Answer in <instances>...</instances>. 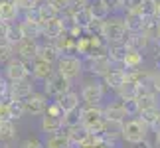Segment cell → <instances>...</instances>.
<instances>
[{"mask_svg":"<svg viewBox=\"0 0 160 148\" xmlns=\"http://www.w3.org/2000/svg\"><path fill=\"white\" fill-rule=\"evenodd\" d=\"M55 73H59L61 77L69 79V81H77V79L83 77L85 67H83V59L75 53H59V57L55 59L53 63Z\"/></svg>","mask_w":160,"mask_h":148,"instance_id":"cell-1","label":"cell"},{"mask_svg":"<svg viewBox=\"0 0 160 148\" xmlns=\"http://www.w3.org/2000/svg\"><path fill=\"white\" fill-rule=\"evenodd\" d=\"M79 97H81V105L85 107H101L107 97V89L99 77L89 75L79 89Z\"/></svg>","mask_w":160,"mask_h":148,"instance_id":"cell-2","label":"cell"},{"mask_svg":"<svg viewBox=\"0 0 160 148\" xmlns=\"http://www.w3.org/2000/svg\"><path fill=\"white\" fill-rule=\"evenodd\" d=\"M148 134H150V128L138 116H128L121 125V140L125 144H134V142H140V140H146Z\"/></svg>","mask_w":160,"mask_h":148,"instance_id":"cell-3","label":"cell"},{"mask_svg":"<svg viewBox=\"0 0 160 148\" xmlns=\"http://www.w3.org/2000/svg\"><path fill=\"white\" fill-rule=\"evenodd\" d=\"M79 116H81V126L89 134H103L105 126V115H103V105L101 107H79Z\"/></svg>","mask_w":160,"mask_h":148,"instance_id":"cell-4","label":"cell"},{"mask_svg":"<svg viewBox=\"0 0 160 148\" xmlns=\"http://www.w3.org/2000/svg\"><path fill=\"white\" fill-rule=\"evenodd\" d=\"M103 40L107 44L113 42H125L127 40V28H125V20L122 14H111L107 20H103Z\"/></svg>","mask_w":160,"mask_h":148,"instance_id":"cell-5","label":"cell"},{"mask_svg":"<svg viewBox=\"0 0 160 148\" xmlns=\"http://www.w3.org/2000/svg\"><path fill=\"white\" fill-rule=\"evenodd\" d=\"M71 87H73V83L69 81V79L61 77L59 73H55V71L46 79L44 83H42V91H44V95L50 99V101H55L59 95L71 91Z\"/></svg>","mask_w":160,"mask_h":148,"instance_id":"cell-6","label":"cell"},{"mask_svg":"<svg viewBox=\"0 0 160 148\" xmlns=\"http://www.w3.org/2000/svg\"><path fill=\"white\" fill-rule=\"evenodd\" d=\"M2 77L6 79L8 83H18V81H24V79L30 77V63L18 59V57H12L8 63L2 65Z\"/></svg>","mask_w":160,"mask_h":148,"instance_id":"cell-7","label":"cell"},{"mask_svg":"<svg viewBox=\"0 0 160 148\" xmlns=\"http://www.w3.org/2000/svg\"><path fill=\"white\" fill-rule=\"evenodd\" d=\"M50 99L44 95V91H34L30 97L24 99V111L30 116H42L48 111Z\"/></svg>","mask_w":160,"mask_h":148,"instance_id":"cell-8","label":"cell"},{"mask_svg":"<svg viewBox=\"0 0 160 148\" xmlns=\"http://www.w3.org/2000/svg\"><path fill=\"white\" fill-rule=\"evenodd\" d=\"M81 59H83L85 71H87L89 75H93V77H99V79L113 67V63H111V59L107 55H99V57H81Z\"/></svg>","mask_w":160,"mask_h":148,"instance_id":"cell-9","label":"cell"},{"mask_svg":"<svg viewBox=\"0 0 160 148\" xmlns=\"http://www.w3.org/2000/svg\"><path fill=\"white\" fill-rule=\"evenodd\" d=\"M38 47H40V40H32V38H22L18 44L14 46V53L18 59L30 63L32 59H36L38 55Z\"/></svg>","mask_w":160,"mask_h":148,"instance_id":"cell-10","label":"cell"},{"mask_svg":"<svg viewBox=\"0 0 160 148\" xmlns=\"http://www.w3.org/2000/svg\"><path fill=\"white\" fill-rule=\"evenodd\" d=\"M103 115H105V119L111 121V122H125L128 119V115L125 111V105L117 97L107 101V103H103Z\"/></svg>","mask_w":160,"mask_h":148,"instance_id":"cell-11","label":"cell"},{"mask_svg":"<svg viewBox=\"0 0 160 148\" xmlns=\"http://www.w3.org/2000/svg\"><path fill=\"white\" fill-rule=\"evenodd\" d=\"M67 22H69V20H65V18L61 16V14H59L58 18H53V20L46 22L44 26H42V38H44V40H50V42L61 38V36L65 34Z\"/></svg>","mask_w":160,"mask_h":148,"instance_id":"cell-12","label":"cell"},{"mask_svg":"<svg viewBox=\"0 0 160 148\" xmlns=\"http://www.w3.org/2000/svg\"><path fill=\"white\" fill-rule=\"evenodd\" d=\"M53 71V63H50V61H44L40 57L30 61V77L34 79V83H44Z\"/></svg>","mask_w":160,"mask_h":148,"instance_id":"cell-13","label":"cell"},{"mask_svg":"<svg viewBox=\"0 0 160 148\" xmlns=\"http://www.w3.org/2000/svg\"><path fill=\"white\" fill-rule=\"evenodd\" d=\"M127 77H128V73L122 69V67L113 65V67H111V69L105 73V75L101 77V81H103V85H105L107 91H113V93H115V91L127 81Z\"/></svg>","mask_w":160,"mask_h":148,"instance_id":"cell-14","label":"cell"},{"mask_svg":"<svg viewBox=\"0 0 160 148\" xmlns=\"http://www.w3.org/2000/svg\"><path fill=\"white\" fill-rule=\"evenodd\" d=\"M122 20H125L127 34H138V32H142V28H144V16L140 14V10L127 8L125 12H122Z\"/></svg>","mask_w":160,"mask_h":148,"instance_id":"cell-15","label":"cell"},{"mask_svg":"<svg viewBox=\"0 0 160 148\" xmlns=\"http://www.w3.org/2000/svg\"><path fill=\"white\" fill-rule=\"evenodd\" d=\"M34 91H36V83L32 77L24 79V81H18V83H10V101H24Z\"/></svg>","mask_w":160,"mask_h":148,"instance_id":"cell-16","label":"cell"},{"mask_svg":"<svg viewBox=\"0 0 160 148\" xmlns=\"http://www.w3.org/2000/svg\"><path fill=\"white\" fill-rule=\"evenodd\" d=\"M40 131H42L44 136L58 134V132L63 131V121H61V116H53V115L44 113L40 116Z\"/></svg>","mask_w":160,"mask_h":148,"instance_id":"cell-17","label":"cell"},{"mask_svg":"<svg viewBox=\"0 0 160 148\" xmlns=\"http://www.w3.org/2000/svg\"><path fill=\"white\" fill-rule=\"evenodd\" d=\"M138 93H140V83L132 75H128L127 81L115 91V97L121 99V101H128V99H137Z\"/></svg>","mask_w":160,"mask_h":148,"instance_id":"cell-18","label":"cell"},{"mask_svg":"<svg viewBox=\"0 0 160 148\" xmlns=\"http://www.w3.org/2000/svg\"><path fill=\"white\" fill-rule=\"evenodd\" d=\"M142 63H144V53L138 52V49L128 47L127 55H125V57H122V61H121V67H122L127 73H132V71H138L140 67H142Z\"/></svg>","mask_w":160,"mask_h":148,"instance_id":"cell-19","label":"cell"},{"mask_svg":"<svg viewBox=\"0 0 160 148\" xmlns=\"http://www.w3.org/2000/svg\"><path fill=\"white\" fill-rule=\"evenodd\" d=\"M55 103L61 107V111H63V113H69V111H75V109L81 107V97H79L77 91L71 89V91H67V93L59 95L58 99H55Z\"/></svg>","mask_w":160,"mask_h":148,"instance_id":"cell-20","label":"cell"},{"mask_svg":"<svg viewBox=\"0 0 160 148\" xmlns=\"http://www.w3.org/2000/svg\"><path fill=\"white\" fill-rule=\"evenodd\" d=\"M0 20L8 24L20 20V10L14 0H0Z\"/></svg>","mask_w":160,"mask_h":148,"instance_id":"cell-21","label":"cell"},{"mask_svg":"<svg viewBox=\"0 0 160 148\" xmlns=\"http://www.w3.org/2000/svg\"><path fill=\"white\" fill-rule=\"evenodd\" d=\"M127 52H128L127 42H113V44H107V57L111 59L113 65H121V61L127 55Z\"/></svg>","mask_w":160,"mask_h":148,"instance_id":"cell-22","label":"cell"},{"mask_svg":"<svg viewBox=\"0 0 160 148\" xmlns=\"http://www.w3.org/2000/svg\"><path fill=\"white\" fill-rule=\"evenodd\" d=\"M18 138V128L14 121H4L0 122V144L8 146Z\"/></svg>","mask_w":160,"mask_h":148,"instance_id":"cell-23","label":"cell"},{"mask_svg":"<svg viewBox=\"0 0 160 148\" xmlns=\"http://www.w3.org/2000/svg\"><path fill=\"white\" fill-rule=\"evenodd\" d=\"M36 57H40V59H44V61H50V63H55V59L59 57V52L55 49L53 42H50V40H44V42H40L38 55H36Z\"/></svg>","mask_w":160,"mask_h":148,"instance_id":"cell-24","label":"cell"},{"mask_svg":"<svg viewBox=\"0 0 160 148\" xmlns=\"http://www.w3.org/2000/svg\"><path fill=\"white\" fill-rule=\"evenodd\" d=\"M125 42H127L128 47L138 49V52H142V53H144V49H148L152 46V40L146 38L142 32H138V34H127V40Z\"/></svg>","mask_w":160,"mask_h":148,"instance_id":"cell-25","label":"cell"},{"mask_svg":"<svg viewBox=\"0 0 160 148\" xmlns=\"http://www.w3.org/2000/svg\"><path fill=\"white\" fill-rule=\"evenodd\" d=\"M44 148H73V144L65 132H58V134L44 136Z\"/></svg>","mask_w":160,"mask_h":148,"instance_id":"cell-26","label":"cell"},{"mask_svg":"<svg viewBox=\"0 0 160 148\" xmlns=\"http://www.w3.org/2000/svg\"><path fill=\"white\" fill-rule=\"evenodd\" d=\"M53 46L59 53H75L77 55V40L67 36V34H63L58 40H53Z\"/></svg>","mask_w":160,"mask_h":148,"instance_id":"cell-27","label":"cell"},{"mask_svg":"<svg viewBox=\"0 0 160 148\" xmlns=\"http://www.w3.org/2000/svg\"><path fill=\"white\" fill-rule=\"evenodd\" d=\"M87 10L91 12L93 20H107V18L111 16V10L105 6V2H103V0H89Z\"/></svg>","mask_w":160,"mask_h":148,"instance_id":"cell-28","label":"cell"},{"mask_svg":"<svg viewBox=\"0 0 160 148\" xmlns=\"http://www.w3.org/2000/svg\"><path fill=\"white\" fill-rule=\"evenodd\" d=\"M36 14H38V20H40V26H44L46 22L53 20V18L59 16V12L53 8V6L50 2H42L38 8H36Z\"/></svg>","mask_w":160,"mask_h":148,"instance_id":"cell-29","label":"cell"},{"mask_svg":"<svg viewBox=\"0 0 160 148\" xmlns=\"http://www.w3.org/2000/svg\"><path fill=\"white\" fill-rule=\"evenodd\" d=\"M65 134H67V138L71 140V144L73 148H77V146H81L85 140H87L89 136V132L85 131V128L79 125V126H71V128H65Z\"/></svg>","mask_w":160,"mask_h":148,"instance_id":"cell-30","label":"cell"},{"mask_svg":"<svg viewBox=\"0 0 160 148\" xmlns=\"http://www.w3.org/2000/svg\"><path fill=\"white\" fill-rule=\"evenodd\" d=\"M71 22L77 24L79 28H83V32H85V30H87V26L93 22V16H91V12H89L87 8H81L79 12H75V14L71 16Z\"/></svg>","mask_w":160,"mask_h":148,"instance_id":"cell-31","label":"cell"},{"mask_svg":"<svg viewBox=\"0 0 160 148\" xmlns=\"http://www.w3.org/2000/svg\"><path fill=\"white\" fill-rule=\"evenodd\" d=\"M158 116H160V105H158V107H154V109H148V111H142V113H138V119L150 128V132H152V126H154V122L158 121Z\"/></svg>","mask_w":160,"mask_h":148,"instance_id":"cell-32","label":"cell"},{"mask_svg":"<svg viewBox=\"0 0 160 148\" xmlns=\"http://www.w3.org/2000/svg\"><path fill=\"white\" fill-rule=\"evenodd\" d=\"M8 111H10V121H20L26 115L24 101H8Z\"/></svg>","mask_w":160,"mask_h":148,"instance_id":"cell-33","label":"cell"},{"mask_svg":"<svg viewBox=\"0 0 160 148\" xmlns=\"http://www.w3.org/2000/svg\"><path fill=\"white\" fill-rule=\"evenodd\" d=\"M61 121H63V128L79 126V125H81V116H79V109H75V111H69V113H63V116H61Z\"/></svg>","mask_w":160,"mask_h":148,"instance_id":"cell-34","label":"cell"},{"mask_svg":"<svg viewBox=\"0 0 160 148\" xmlns=\"http://www.w3.org/2000/svg\"><path fill=\"white\" fill-rule=\"evenodd\" d=\"M12 57H16V53H14V46L8 44V42H0V65L8 63Z\"/></svg>","mask_w":160,"mask_h":148,"instance_id":"cell-35","label":"cell"},{"mask_svg":"<svg viewBox=\"0 0 160 148\" xmlns=\"http://www.w3.org/2000/svg\"><path fill=\"white\" fill-rule=\"evenodd\" d=\"M20 14H26V12H32L40 6V0H14Z\"/></svg>","mask_w":160,"mask_h":148,"instance_id":"cell-36","label":"cell"},{"mask_svg":"<svg viewBox=\"0 0 160 148\" xmlns=\"http://www.w3.org/2000/svg\"><path fill=\"white\" fill-rule=\"evenodd\" d=\"M18 148H44V140L40 136H28L26 140H22Z\"/></svg>","mask_w":160,"mask_h":148,"instance_id":"cell-37","label":"cell"},{"mask_svg":"<svg viewBox=\"0 0 160 148\" xmlns=\"http://www.w3.org/2000/svg\"><path fill=\"white\" fill-rule=\"evenodd\" d=\"M103 2L111 10V14H122L125 12V6L121 4V0H103Z\"/></svg>","mask_w":160,"mask_h":148,"instance_id":"cell-38","label":"cell"},{"mask_svg":"<svg viewBox=\"0 0 160 148\" xmlns=\"http://www.w3.org/2000/svg\"><path fill=\"white\" fill-rule=\"evenodd\" d=\"M125 105V111L128 116H138V105H137V99H128V101H122Z\"/></svg>","mask_w":160,"mask_h":148,"instance_id":"cell-39","label":"cell"},{"mask_svg":"<svg viewBox=\"0 0 160 148\" xmlns=\"http://www.w3.org/2000/svg\"><path fill=\"white\" fill-rule=\"evenodd\" d=\"M150 87L156 95H160V71H152L150 75Z\"/></svg>","mask_w":160,"mask_h":148,"instance_id":"cell-40","label":"cell"},{"mask_svg":"<svg viewBox=\"0 0 160 148\" xmlns=\"http://www.w3.org/2000/svg\"><path fill=\"white\" fill-rule=\"evenodd\" d=\"M48 115H53V116H63V111H61V107L55 101H50V105H48Z\"/></svg>","mask_w":160,"mask_h":148,"instance_id":"cell-41","label":"cell"},{"mask_svg":"<svg viewBox=\"0 0 160 148\" xmlns=\"http://www.w3.org/2000/svg\"><path fill=\"white\" fill-rule=\"evenodd\" d=\"M10 121V111H8V103L0 101V122Z\"/></svg>","mask_w":160,"mask_h":148,"instance_id":"cell-42","label":"cell"},{"mask_svg":"<svg viewBox=\"0 0 160 148\" xmlns=\"http://www.w3.org/2000/svg\"><path fill=\"white\" fill-rule=\"evenodd\" d=\"M48 2H50V4L53 6V8H55V10H58L59 14H61V12H63V10L67 8V4H69V0H48Z\"/></svg>","mask_w":160,"mask_h":148,"instance_id":"cell-43","label":"cell"},{"mask_svg":"<svg viewBox=\"0 0 160 148\" xmlns=\"http://www.w3.org/2000/svg\"><path fill=\"white\" fill-rule=\"evenodd\" d=\"M8 32H10V24L0 20V42H6V40H8Z\"/></svg>","mask_w":160,"mask_h":148,"instance_id":"cell-44","label":"cell"},{"mask_svg":"<svg viewBox=\"0 0 160 148\" xmlns=\"http://www.w3.org/2000/svg\"><path fill=\"white\" fill-rule=\"evenodd\" d=\"M128 148H154V146H152V142H150L148 138H146V140H140V142L128 144Z\"/></svg>","mask_w":160,"mask_h":148,"instance_id":"cell-45","label":"cell"},{"mask_svg":"<svg viewBox=\"0 0 160 148\" xmlns=\"http://www.w3.org/2000/svg\"><path fill=\"white\" fill-rule=\"evenodd\" d=\"M152 146H154V148H160V131L154 132V142H152Z\"/></svg>","mask_w":160,"mask_h":148,"instance_id":"cell-46","label":"cell"},{"mask_svg":"<svg viewBox=\"0 0 160 148\" xmlns=\"http://www.w3.org/2000/svg\"><path fill=\"white\" fill-rule=\"evenodd\" d=\"M154 69L160 71V55L158 53H156V57H154Z\"/></svg>","mask_w":160,"mask_h":148,"instance_id":"cell-47","label":"cell"},{"mask_svg":"<svg viewBox=\"0 0 160 148\" xmlns=\"http://www.w3.org/2000/svg\"><path fill=\"white\" fill-rule=\"evenodd\" d=\"M156 53H158V55H160V40H158V42H156Z\"/></svg>","mask_w":160,"mask_h":148,"instance_id":"cell-48","label":"cell"},{"mask_svg":"<svg viewBox=\"0 0 160 148\" xmlns=\"http://www.w3.org/2000/svg\"><path fill=\"white\" fill-rule=\"evenodd\" d=\"M42 2H48V0H40V4H42Z\"/></svg>","mask_w":160,"mask_h":148,"instance_id":"cell-49","label":"cell"},{"mask_svg":"<svg viewBox=\"0 0 160 148\" xmlns=\"http://www.w3.org/2000/svg\"><path fill=\"white\" fill-rule=\"evenodd\" d=\"M0 79H2V73H0Z\"/></svg>","mask_w":160,"mask_h":148,"instance_id":"cell-50","label":"cell"},{"mask_svg":"<svg viewBox=\"0 0 160 148\" xmlns=\"http://www.w3.org/2000/svg\"><path fill=\"white\" fill-rule=\"evenodd\" d=\"M156 2H160V0H156Z\"/></svg>","mask_w":160,"mask_h":148,"instance_id":"cell-51","label":"cell"}]
</instances>
